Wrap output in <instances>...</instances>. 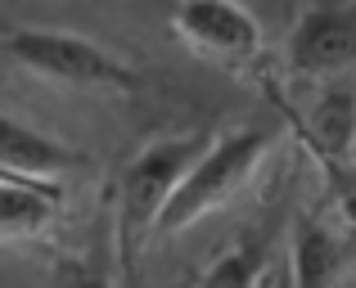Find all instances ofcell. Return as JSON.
Wrapping results in <instances>:
<instances>
[{
  "mask_svg": "<svg viewBox=\"0 0 356 288\" xmlns=\"http://www.w3.org/2000/svg\"><path fill=\"white\" fill-rule=\"evenodd\" d=\"M63 189L0 180V239H36L54 226Z\"/></svg>",
  "mask_w": 356,
  "mask_h": 288,
  "instance_id": "obj_8",
  "label": "cell"
},
{
  "mask_svg": "<svg viewBox=\"0 0 356 288\" xmlns=\"http://www.w3.org/2000/svg\"><path fill=\"white\" fill-rule=\"evenodd\" d=\"M50 288H118L113 271L95 257H63L54 266V284Z\"/></svg>",
  "mask_w": 356,
  "mask_h": 288,
  "instance_id": "obj_11",
  "label": "cell"
},
{
  "mask_svg": "<svg viewBox=\"0 0 356 288\" xmlns=\"http://www.w3.org/2000/svg\"><path fill=\"white\" fill-rule=\"evenodd\" d=\"M343 262V244L316 221H298L293 226V288H334Z\"/></svg>",
  "mask_w": 356,
  "mask_h": 288,
  "instance_id": "obj_9",
  "label": "cell"
},
{
  "mask_svg": "<svg viewBox=\"0 0 356 288\" xmlns=\"http://www.w3.org/2000/svg\"><path fill=\"white\" fill-rule=\"evenodd\" d=\"M270 144H275V131H270V126H235V131H226V135H212V144L203 149V158L181 180L176 198L167 203L154 239H176V235H185V230H194L203 217L221 212L226 203H235L252 185V176L261 171V162L270 158Z\"/></svg>",
  "mask_w": 356,
  "mask_h": 288,
  "instance_id": "obj_2",
  "label": "cell"
},
{
  "mask_svg": "<svg viewBox=\"0 0 356 288\" xmlns=\"http://www.w3.org/2000/svg\"><path fill=\"white\" fill-rule=\"evenodd\" d=\"M293 77L339 81L356 68V5H302L284 41Z\"/></svg>",
  "mask_w": 356,
  "mask_h": 288,
  "instance_id": "obj_5",
  "label": "cell"
},
{
  "mask_svg": "<svg viewBox=\"0 0 356 288\" xmlns=\"http://www.w3.org/2000/svg\"><path fill=\"white\" fill-rule=\"evenodd\" d=\"M86 167V158L72 144L54 140V135L36 131V126L18 122V117L0 113V180L18 185H41V189H63V176Z\"/></svg>",
  "mask_w": 356,
  "mask_h": 288,
  "instance_id": "obj_6",
  "label": "cell"
},
{
  "mask_svg": "<svg viewBox=\"0 0 356 288\" xmlns=\"http://www.w3.org/2000/svg\"><path fill=\"white\" fill-rule=\"evenodd\" d=\"M5 50L18 68L63 90H90V95H136L140 72L113 50L81 32L63 27H14L5 36Z\"/></svg>",
  "mask_w": 356,
  "mask_h": 288,
  "instance_id": "obj_3",
  "label": "cell"
},
{
  "mask_svg": "<svg viewBox=\"0 0 356 288\" xmlns=\"http://www.w3.org/2000/svg\"><path fill=\"white\" fill-rule=\"evenodd\" d=\"M208 144H212V135H203V131L158 135L122 167V176H118V257L127 266L154 239L167 203L176 198L181 180L190 176V167L203 158Z\"/></svg>",
  "mask_w": 356,
  "mask_h": 288,
  "instance_id": "obj_1",
  "label": "cell"
},
{
  "mask_svg": "<svg viewBox=\"0 0 356 288\" xmlns=\"http://www.w3.org/2000/svg\"><path fill=\"white\" fill-rule=\"evenodd\" d=\"M172 32L190 54L217 63L226 72H243L261 54V27L248 9L226 0H185L172 9Z\"/></svg>",
  "mask_w": 356,
  "mask_h": 288,
  "instance_id": "obj_4",
  "label": "cell"
},
{
  "mask_svg": "<svg viewBox=\"0 0 356 288\" xmlns=\"http://www.w3.org/2000/svg\"><path fill=\"white\" fill-rule=\"evenodd\" d=\"M302 135L325 167H348L356 158V77L321 81L302 117Z\"/></svg>",
  "mask_w": 356,
  "mask_h": 288,
  "instance_id": "obj_7",
  "label": "cell"
},
{
  "mask_svg": "<svg viewBox=\"0 0 356 288\" xmlns=\"http://www.w3.org/2000/svg\"><path fill=\"white\" fill-rule=\"evenodd\" d=\"M270 266V235H248L203 271L199 288H257Z\"/></svg>",
  "mask_w": 356,
  "mask_h": 288,
  "instance_id": "obj_10",
  "label": "cell"
}]
</instances>
